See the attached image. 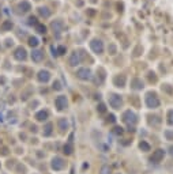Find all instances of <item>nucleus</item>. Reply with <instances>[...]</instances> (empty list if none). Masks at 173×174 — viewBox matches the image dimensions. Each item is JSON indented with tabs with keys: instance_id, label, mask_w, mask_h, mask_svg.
Masks as SVG:
<instances>
[{
	"instance_id": "9d476101",
	"label": "nucleus",
	"mask_w": 173,
	"mask_h": 174,
	"mask_svg": "<svg viewBox=\"0 0 173 174\" xmlns=\"http://www.w3.org/2000/svg\"><path fill=\"white\" fill-rule=\"evenodd\" d=\"M117 174H120V173H117Z\"/></svg>"
},
{
	"instance_id": "f03ea898",
	"label": "nucleus",
	"mask_w": 173,
	"mask_h": 174,
	"mask_svg": "<svg viewBox=\"0 0 173 174\" xmlns=\"http://www.w3.org/2000/svg\"><path fill=\"white\" fill-rule=\"evenodd\" d=\"M164 156H165V151H164V150H157V151L153 153L150 159H151L153 163H159V162L164 159Z\"/></svg>"
},
{
	"instance_id": "1a4fd4ad",
	"label": "nucleus",
	"mask_w": 173,
	"mask_h": 174,
	"mask_svg": "<svg viewBox=\"0 0 173 174\" xmlns=\"http://www.w3.org/2000/svg\"><path fill=\"white\" fill-rule=\"evenodd\" d=\"M169 153H170V155L173 156V147H170V151H169Z\"/></svg>"
},
{
	"instance_id": "39448f33",
	"label": "nucleus",
	"mask_w": 173,
	"mask_h": 174,
	"mask_svg": "<svg viewBox=\"0 0 173 174\" xmlns=\"http://www.w3.org/2000/svg\"><path fill=\"white\" fill-rule=\"evenodd\" d=\"M139 147H141L142 151H150V146H148V144H147L146 142H142V143H141V146H139Z\"/></svg>"
},
{
	"instance_id": "423d86ee",
	"label": "nucleus",
	"mask_w": 173,
	"mask_h": 174,
	"mask_svg": "<svg viewBox=\"0 0 173 174\" xmlns=\"http://www.w3.org/2000/svg\"><path fill=\"white\" fill-rule=\"evenodd\" d=\"M66 103H67V102H66V100H64L63 97H60V98L57 100V105H59V107H60V109L64 106V105H66Z\"/></svg>"
},
{
	"instance_id": "7ed1b4c3",
	"label": "nucleus",
	"mask_w": 173,
	"mask_h": 174,
	"mask_svg": "<svg viewBox=\"0 0 173 174\" xmlns=\"http://www.w3.org/2000/svg\"><path fill=\"white\" fill-rule=\"evenodd\" d=\"M112 173V167L109 165H104L101 169H99V174H110Z\"/></svg>"
},
{
	"instance_id": "20e7f679",
	"label": "nucleus",
	"mask_w": 173,
	"mask_h": 174,
	"mask_svg": "<svg viewBox=\"0 0 173 174\" xmlns=\"http://www.w3.org/2000/svg\"><path fill=\"white\" fill-rule=\"evenodd\" d=\"M64 154H67V155H71V154H72V146H71V144L64 146Z\"/></svg>"
},
{
	"instance_id": "0eeeda50",
	"label": "nucleus",
	"mask_w": 173,
	"mask_h": 174,
	"mask_svg": "<svg viewBox=\"0 0 173 174\" xmlns=\"http://www.w3.org/2000/svg\"><path fill=\"white\" fill-rule=\"evenodd\" d=\"M50 128H52V127H50V125H48V127H46V131H45V135H50Z\"/></svg>"
},
{
	"instance_id": "6e6552de",
	"label": "nucleus",
	"mask_w": 173,
	"mask_h": 174,
	"mask_svg": "<svg viewBox=\"0 0 173 174\" xmlns=\"http://www.w3.org/2000/svg\"><path fill=\"white\" fill-rule=\"evenodd\" d=\"M166 136H168L169 139H172V137H173V135H172V133H169V132H166Z\"/></svg>"
},
{
	"instance_id": "f257e3e1",
	"label": "nucleus",
	"mask_w": 173,
	"mask_h": 174,
	"mask_svg": "<svg viewBox=\"0 0 173 174\" xmlns=\"http://www.w3.org/2000/svg\"><path fill=\"white\" fill-rule=\"evenodd\" d=\"M50 167L55 171H60L66 167V162H64V159L60 158V156H55L52 159V162H50Z\"/></svg>"
}]
</instances>
